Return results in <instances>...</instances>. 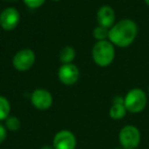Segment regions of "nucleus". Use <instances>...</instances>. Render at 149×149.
<instances>
[{"instance_id": "f257e3e1", "label": "nucleus", "mask_w": 149, "mask_h": 149, "mask_svg": "<svg viewBox=\"0 0 149 149\" xmlns=\"http://www.w3.org/2000/svg\"><path fill=\"white\" fill-rule=\"evenodd\" d=\"M138 34V27L132 19H122L109 30L108 39L118 47H128L134 42Z\"/></svg>"}, {"instance_id": "f03ea898", "label": "nucleus", "mask_w": 149, "mask_h": 149, "mask_svg": "<svg viewBox=\"0 0 149 149\" xmlns=\"http://www.w3.org/2000/svg\"><path fill=\"white\" fill-rule=\"evenodd\" d=\"M114 48L111 42L106 41H98L94 45L92 50V56H93L94 62L99 66H108L114 59Z\"/></svg>"}, {"instance_id": "7ed1b4c3", "label": "nucleus", "mask_w": 149, "mask_h": 149, "mask_svg": "<svg viewBox=\"0 0 149 149\" xmlns=\"http://www.w3.org/2000/svg\"><path fill=\"white\" fill-rule=\"evenodd\" d=\"M125 99V106L127 111L131 113H138L145 108L147 103V97L142 89L134 88L127 93Z\"/></svg>"}, {"instance_id": "20e7f679", "label": "nucleus", "mask_w": 149, "mask_h": 149, "mask_svg": "<svg viewBox=\"0 0 149 149\" xmlns=\"http://www.w3.org/2000/svg\"><path fill=\"white\" fill-rule=\"evenodd\" d=\"M120 146L124 149H136L141 141V134L138 128L132 125L125 126L118 134Z\"/></svg>"}, {"instance_id": "39448f33", "label": "nucleus", "mask_w": 149, "mask_h": 149, "mask_svg": "<svg viewBox=\"0 0 149 149\" xmlns=\"http://www.w3.org/2000/svg\"><path fill=\"white\" fill-rule=\"evenodd\" d=\"M35 53L31 49H23L19 50L13 58V64L15 70L19 72L28 70L35 63Z\"/></svg>"}, {"instance_id": "423d86ee", "label": "nucleus", "mask_w": 149, "mask_h": 149, "mask_svg": "<svg viewBox=\"0 0 149 149\" xmlns=\"http://www.w3.org/2000/svg\"><path fill=\"white\" fill-rule=\"evenodd\" d=\"M52 146L54 149H76L77 139L70 131L61 130L55 134Z\"/></svg>"}, {"instance_id": "0eeeda50", "label": "nucleus", "mask_w": 149, "mask_h": 149, "mask_svg": "<svg viewBox=\"0 0 149 149\" xmlns=\"http://www.w3.org/2000/svg\"><path fill=\"white\" fill-rule=\"evenodd\" d=\"M19 13L13 7H7L0 13V26L5 31H13L19 23Z\"/></svg>"}, {"instance_id": "6e6552de", "label": "nucleus", "mask_w": 149, "mask_h": 149, "mask_svg": "<svg viewBox=\"0 0 149 149\" xmlns=\"http://www.w3.org/2000/svg\"><path fill=\"white\" fill-rule=\"evenodd\" d=\"M80 77L79 68L72 63H65L60 66L58 70V78L64 85H74Z\"/></svg>"}, {"instance_id": "1a4fd4ad", "label": "nucleus", "mask_w": 149, "mask_h": 149, "mask_svg": "<svg viewBox=\"0 0 149 149\" xmlns=\"http://www.w3.org/2000/svg\"><path fill=\"white\" fill-rule=\"evenodd\" d=\"M32 104L35 106L37 109L40 110H46L51 107L52 102V95L50 92H48L45 89H36L32 93L31 96Z\"/></svg>"}, {"instance_id": "9d476101", "label": "nucleus", "mask_w": 149, "mask_h": 149, "mask_svg": "<svg viewBox=\"0 0 149 149\" xmlns=\"http://www.w3.org/2000/svg\"><path fill=\"white\" fill-rule=\"evenodd\" d=\"M97 22L99 26L109 29L113 26L116 21V13L114 10L108 5H103L97 11Z\"/></svg>"}, {"instance_id": "9b49d317", "label": "nucleus", "mask_w": 149, "mask_h": 149, "mask_svg": "<svg viewBox=\"0 0 149 149\" xmlns=\"http://www.w3.org/2000/svg\"><path fill=\"white\" fill-rule=\"evenodd\" d=\"M127 113L125 103H113L109 109V116L113 120H120Z\"/></svg>"}, {"instance_id": "f8f14e48", "label": "nucleus", "mask_w": 149, "mask_h": 149, "mask_svg": "<svg viewBox=\"0 0 149 149\" xmlns=\"http://www.w3.org/2000/svg\"><path fill=\"white\" fill-rule=\"evenodd\" d=\"M76 57V51L70 46H65L60 50L59 53V59L63 64L65 63H72V61Z\"/></svg>"}, {"instance_id": "ddd939ff", "label": "nucleus", "mask_w": 149, "mask_h": 149, "mask_svg": "<svg viewBox=\"0 0 149 149\" xmlns=\"http://www.w3.org/2000/svg\"><path fill=\"white\" fill-rule=\"evenodd\" d=\"M10 104L9 101L4 97L0 96V120H5L9 116Z\"/></svg>"}, {"instance_id": "4468645a", "label": "nucleus", "mask_w": 149, "mask_h": 149, "mask_svg": "<svg viewBox=\"0 0 149 149\" xmlns=\"http://www.w3.org/2000/svg\"><path fill=\"white\" fill-rule=\"evenodd\" d=\"M5 128L11 132L19 131L21 128V120L17 116H8L5 120Z\"/></svg>"}, {"instance_id": "2eb2a0df", "label": "nucleus", "mask_w": 149, "mask_h": 149, "mask_svg": "<svg viewBox=\"0 0 149 149\" xmlns=\"http://www.w3.org/2000/svg\"><path fill=\"white\" fill-rule=\"evenodd\" d=\"M108 33H109V30L99 26V27L94 29L93 36L95 39L98 40V41H103V40H105L106 38H108Z\"/></svg>"}, {"instance_id": "dca6fc26", "label": "nucleus", "mask_w": 149, "mask_h": 149, "mask_svg": "<svg viewBox=\"0 0 149 149\" xmlns=\"http://www.w3.org/2000/svg\"><path fill=\"white\" fill-rule=\"evenodd\" d=\"M24 2L30 8H38L44 4L45 0H24Z\"/></svg>"}, {"instance_id": "f3484780", "label": "nucleus", "mask_w": 149, "mask_h": 149, "mask_svg": "<svg viewBox=\"0 0 149 149\" xmlns=\"http://www.w3.org/2000/svg\"><path fill=\"white\" fill-rule=\"evenodd\" d=\"M7 129L5 128V126L0 124V144L2 142H4V140L7 137Z\"/></svg>"}, {"instance_id": "a211bd4d", "label": "nucleus", "mask_w": 149, "mask_h": 149, "mask_svg": "<svg viewBox=\"0 0 149 149\" xmlns=\"http://www.w3.org/2000/svg\"><path fill=\"white\" fill-rule=\"evenodd\" d=\"M40 149H54L53 146H49V145H45V146H42Z\"/></svg>"}, {"instance_id": "6ab92c4d", "label": "nucleus", "mask_w": 149, "mask_h": 149, "mask_svg": "<svg viewBox=\"0 0 149 149\" xmlns=\"http://www.w3.org/2000/svg\"><path fill=\"white\" fill-rule=\"evenodd\" d=\"M145 3H146V4L149 6V0H145Z\"/></svg>"}, {"instance_id": "aec40b11", "label": "nucleus", "mask_w": 149, "mask_h": 149, "mask_svg": "<svg viewBox=\"0 0 149 149\" xmlns=\"http://www.w3.org/2000/svg\"><path fill=\"white\" fill-rule=\"evenodd\" d=\"M114 149H124V148H122V147H118V148H114Z\"/></svg>"}, {"instance_id": "412c9836", "label": "nucleus", "mask_w": 149, "mask_h": 149, "mask_svg": "<svg viewBox=\"0 0 149 149\" xmlns=\"http://www.w3.org/2000/svg\"><path fill=\"white\" fill-rule=\"evenodd\" d=\"M52 1H60V0H52Z\"/></svg>"}, {"instance_id": "4be33fe9", "label": "nucleus", "mask_w": 149, "mask_h": 149, "mask_svg": "<svg viewBox=\"0 0 149 149\" xmlns=\"http://www.w3.org/2000/svg\"><path fill=\"white\" fill-rule=\"evenodd\" d=\"M148 91H149V88H148Z\"/></svg>"}]
</instances>
